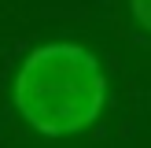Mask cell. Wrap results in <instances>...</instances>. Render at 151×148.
<instances>
[{
    "mask_svg": "<svg viewBox=\"0 0 151 148\" xmlns=\"http://www.w3.org/2000/svg\"><path fill=\"white\" fill-rule=\"evenodd\" d=\"M19 118L41 137H74L96 126L107 107V74L100 59L74 41L37 44L11 81Z\"/></svg>",
    "mask_w": 151,
    "mask_h": 148,
    "instance_id": "1",
    "label": "cell"
},
{
    "mask_svg": "<svg viewBox=\"0 0 151 148\" xmlns=\"http://www.w3.org/2000/svg\"><path fill=\"white\" fill-rule=\"evenodd\" d=\"M129 11H133V19L140 22V30L151 33V0H129Z\"/></svg>",
    "mask_w": 151,
    "mask_h": 148,
    "instance_id": "2",
    "label": "cell"
}]
</instances>
